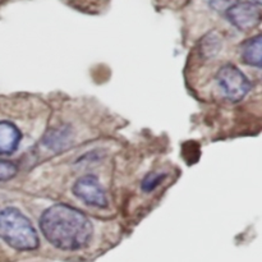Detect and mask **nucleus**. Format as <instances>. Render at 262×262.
Wrapping results in <instances>:
<instances>
[{"instance_id": "1a4fd4ad", "label": "nucleus", "mask_w": 262, "mask_h": 262, "mask_svg": "<svg viewBox=\"0 0 262 262\" xmlns=\"http://www.w3.org/2000/svg\"><path fill=\"white\" fill-rule=\"evenodd\" d=\"M165 178L164 174H156V173H151L143 179L142 182V189L146 192H151L159 186V184L163 182V179Z\"/></svg>"}, {"instance_id": "423d86ee", "label": "nucleus", "mask_w": 262, "mask_h": 262, "mask_svg": "<svg viewBox=\"0 0 262 262\" xmlns=\"http://www.w3.org/2000/svg\"><path fill=\"white\" fill-rule=\"evenodd\" d=\"M22 135L15 124L0 120V155H10L19 146Z\"/></svg>"}, {"instance_id": "f03ea898", "label": "nucleus", "mask_w": 262, "mask_h": 262, "mask_svg": "<svg viewBox=\"0 0 262 262\" xmlns=\"http://www.w3.org/2000/svg\"><path fill=\"white\" fill-rule=\"evenodd\" d=\"M0 238L17 251H33L40 245L36 228L15 207L0 210Z\"/></svg>"}, {"instance_id": "6e6552de", "label": "nucleus", "mask_w": 262, "mask_h": 262, "mask_svg": "<svg viewBox=\"0 0 262 262\" xmlns=\"http://www.w3.org/2000/svg\"><path fill=\"white\" fill-rule=\"evenodd\" d=\"M17 166L12 161L0 160V182H5L12 179L17 174Z\"/></svg>"}, {"instance_id": "39448f33", "label": "nucleus", "mask_w": 262, "mask_h": 262, "mask_svg": "<svg viewBox=\"0 0 262 262\" xmlns=\"http://www.w3.org/2000/svg\"><path fill=\"white\" fill-rule=\"evenodd\" d=\"M227 17L238 30L250 31L260 25V5L252 2H235L227 9Z\"/></svg>"}, {"instance_id": "20e7f679", "label": "nucleus", "mask_w": 262, "mask_h": 262, "mask_svg": "<svg viewBox=\"0 0 262 262\" xmlns=\"http://www.w3.org/2000/svg\"><path fill=\"white\" fill-rule=\"evenodd\" d=\"M73 193L77 199L92 207L105 209L107 206V197L104 187L101 186L97 177L83 176L76 181L73 186Z\"/></svg>"}, {"instance_id": "7ed1b4c3", "label": "nucleus", "mask_w": 262, "mask_h": 262, "mask_svg": "<svg viewBox=\"0 0 262 262\" xmlns=\"http://www.w3.org/2000/svg\"><path fill=\"white\" fill-rule=\"evenodd\" d=\"M216 81L223 95L233 102L241 101L251 90V82L233 64H225L219 69Z\"/></svg>"}, {"instance_id": "9d476101", "label": "nucleus", "mask_w": 262, "mask_h": 262, "mask_svg": "<svg viewBox=\"0 0 262 262\" xmlns=\"http://www.w3.org/2000/svg\"><path fill=\"white\" fill-rule=\"evenodd\" d=\"M234 3L235 0H210V5L216 10H227Z\"/></svg>"}, {"instance_id": "f257e3e1", "label": "nucleus", "mask_w": 262, "mask_h": 262, "mask_svg": "<svg viewBox=\"0 0 262 262\" xmlns=\"http://www.w3.org/2000/svg\"><path fill=\"white\" fill-rule=\"evenodd\" d=\"M40 229L50 245L61 251H79L87 247L94 235L89 217L66 204L46 209L40 217Z\"/></svg>"}, {"instance_id": "0eeeda50", "label": "nucleus", "mask_w": 262, "mask_h": 262, "mask_svg": "<svg viewBox=\"0 0 262 262\" xmlns=\"http://www.w3.org/2000/svg\"><path fill=\"white\" fill-rule=\"evenodd\" d=\"M261 36L257 35L255 37L250 38L246 42H243L242 48H241V56H242L243 61L248 66L261 67Z\"/></svg>"}, {"instance_id": "9b49d317", "label": "nucleus", "mask_w": 262, "mask_h": 262, "mask_svg": "<svg viewBox=\"0 0 262 262\" xmlns=\"http://www.w3.org/2000/svg\"><path fill=\"white\" fill-rule=\"evenodd\" d=\"M252 3H256V4L260 5L261 4V0H252Z\"/></svg>"}]
</instances>
